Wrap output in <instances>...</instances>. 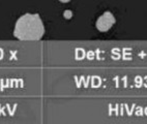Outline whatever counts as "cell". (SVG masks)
Listing matches in <instances>:
<instances>
[{
	"label": "cell",
	"instance_id": "4",
	"mask_svg": "<svg viewBox=\"0 0 147 124\" xmlns=\"http://www.w3.org/2000/svg\"><path fill=\"white\" fill-rule=\"evenodd\" d=\"M60 2H62V3H67V2H69L71 0H59Z\"/></svg>",
	"mask_w": 147,
	"mask_h": 124
},
{
	"label": "cell",
	"instance_id": "2",
	"mask_svg": "<svg viewBox=\"0 0 147 124\" xmlns=\"http://www.w3.org/2000/svg\"><path fill=\"white\" fill-rule=\"evenodd\" d=\"M115 24V18L110 11H105L102 16L98 17L95 23L96 29L100 32H107Z\"/></svg>",
	"mask_w": 147,
	"mask_h": 124
},
{
	"label": "cell",
	"instance_id": "3",
	"mask_svg": "<svg viewBox=\"0 0 147 124\" xmlns=\"http://www.w3.org/2000/svg\"><path fill=\"white\" fill-rule=\"evenodd\" d=\"M63 17L65 19H71V17H73V11H69V9H66V11H64V13H63Z\"/></svg>",
	"mask_w": 147,
	"mask_h": 124
},
{
	"label": "cell",
	"instance_id": "1",
	"mask_svg": "<svg viewBox=\"0 0 147 124\" xmlns=\"http://www.w3.org/2000/svg\"><path fill=\"white\" fill-rule=\"evenodd\" d=\"M45 34V26L38 13H25L17 20L13 36L19 40H40Z\"/></svg>",
	"mask_w": 147,
	"mask_h": 124
}]
</instances>
